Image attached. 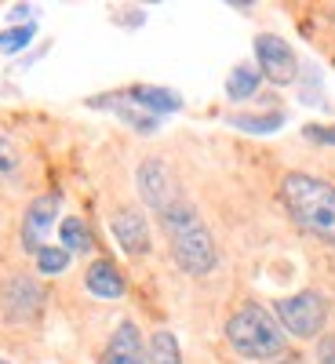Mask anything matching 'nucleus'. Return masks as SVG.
<instances>
[{
	"mask_svg": "<svg viewBox=\"0 0 335 364\" xmlns=\"http://www.w3.org/2000/svg\"><path fill=\"white\" fill-rule=\"evenodd\" d=\"M317 360L321 364H335V336H324L317 343Z\"/></svg>",
	"mask_w": 335,
	"mask_h": 364,
	"instance_id": "412c9836",
	"label": "nucleus"
},
{
	"mask_svg": "<svg viewBox=\"0 0 335 364\" xmlns=\"http://www.w3.org/2000/svg\"><path fill=\"white\" fill-rule=\"evenodd\" d=\"M29 41H33V26H15V29H4L0 33V51L4 55H15V51H22V48H29Z\"/></svg>",
	"mask_w": 335,
	"mask_h": 364,
	"instance_id": "6ab92c4d",
	"label": "nucleus"
},
{
	"mask_svg": "<svg viewBox=\"0 0 335 364\" xmlns=\"http://www.w3.org/2000/svg\"><path fill=\"white\" fill-rule=\"evenodd\" d=\"M273 317L285 328V336L317 339L328 324V302L321 291H295L273 302Z\"/></svg>",
	"mask_w": 335,
	"mask_h": 364,
	"instance_id": "20e7f679",
	"label": "nucleus"
},
{
	"mask_svg": "<svg viewBox=\"0 0 335 364\" xmlns=\"http://www.w3.org/2000/svg\"><path fill=\"white\" fill-rule=\"evenodd\" d=\"M110 230H113V237H117V245H120L124 255H146L149 248H154V245H149V223H146L142 211H135V208L113 211Z\"/></svg>",
	"mask_w": 335,
	"mask_h": 364,
	"instance_id": "6e6552de",
	"label": "nucleus"
},
{
	"mask_svg": "<svg viewBox=\"0 0 335 364\" xmlns=\"http://www.w3.org/2000/svg\"><path fill=\"white\" fill-rule=\"evenodd\" d=\"M161 226H164V237H168V248H171V259L179 262L182 273L190 277H208L219 262V248H216V237L204 226V219L197 215V208L179 200L171 204L164 215H161Z\"/></svg>",
	"mask_w": 335,
	"mask_h": 364,
	"instance_id": "f03ea898",
	"label": "nucleus"
},
{
	"mask_svg": "<svg viewBox=\"0 0 335 364\" xmlns=\"http://www.w3.org/2000/svg\"><path fill=\"white\" fill-rule=\"evenodd\" d=\"M128 99L135 106H142L146 113H171V109L182 106V99L175 95V91H168V87H142V84L128 91Z\"/></svg>",
	"mask_w": 335,
	"mask_h": 364,
	"instance_id": "f8f14e48",
	"label": "nucleus"
},
{
	"mask_svg": "<svg viewBox=\"0 0 335 364\" xmlns=\"http://www.w3.org/2000/svg\"><path fill=\"white\" fill-rule=\"evenodd\" d=\"M255 63H259V77H266L270 84H292L299 77V58L292 44L273 33L255 37Z\"/></svg>",
	"mask_w": 335,
	"mask_h": 364,
	"instance_id": "423d86ee",
	"label": "nucleus"
},
{
	"mask_svg": "<svg viewBox=\"0 0 335 364\" xmlns=\"http://www.w3.org/2000/svg\"><path fill=\"white\" fill-rule=\"evenodd\" d=\"M41 302H44V291H41L37 281H29V277H15L4 288V310L15 321H29V317L41 310Z\"/></svg>",
	"mask_w": 335,
	"mask_h": 364,
	"instance_id": "9d476101",
	"label": "nucleus"
},
{
	"mask_svg": "<svg viewBox=\"0 0 335 364\" xmlns=\"http://www.w3.org/2000/svg\"><path fill=\"white\" fill-rule=\"evenodd\" d=\"M124 99H128V95H124ZM99 106H113V109L120 113V120H128V124H132L139 135L157 132V117H154V113H146V109H135L132 99H128V102H102V99H99Z\"/></svg>",
	"mask_w": 335,
	"mask_h": 364,
	"instance_id": "2eb2a0df",
	"label": "nucleus"
},
{
	"mask_svg": "<svg viewBox=\"0 0 335 364\" xmlns=\"http://www.w3.org/2000/svg\"><path fill=\"white\" fill-rule=\"evenodd\" d=\"M255 87H259V70L237 66V70L230 73V80H226V95H230L233 102H245V99L255 95Z\"/></svg>",
	"mask_w": 335,
	"mask_h": 364,
	"instance_id": "4468645a",
	"label": "nucleus"
},
{
	"mask_svg": "<svg viewBox=\"0 0 335 364\" xmlns=\"http://www.w3.org/2000/svg\"><path fill=\"white\" fill-rule=\"evenodd\" d=\"M33 259H37V273H44V277H55V273H63L70 266V252L58 245H44Z\"/></svg>",
	"mask_w": 335,
	"mask_h": 364,
	"instance_id": "f3484780",
	"label": "nucleus"
},
{
	"mask_svg": "<svg viewBox=\"0 0 335 364\" xmlns=\"http://www.w3.org/2000/svg\"><path fill=\"white\" fill-rule=\"evenodd\" d=\"M135 186H139V197L149 211H157V215H164V211L171 204H179V186H175V178L168 171L164 161H142L139 171H135Z\"/></svg>",
	"mask_w": 335,
	"mask_h": 364,
	"instance_id": "39448f33",
	"label": "nucleus"
},
{
	"mask_svg": "<svg viewBox=\"0 0 335 364\" xmlns=\"http://www.w3.org/2000/svg\"><path fill=\"white\" fill-rule=\"evenodd\" d=\"M84 284H87V291L91 295H99V299H120L124 295V277H120V269L110 262V259H95L87 266V273H84Z\"/></svg>",
	"mask_w": 335,
	"mask_h": 364,
	"instance_id": "9b49d317",
	"label": "nucleus"
},
{
	"mask_svg": "<svg viewBox=\"0 0 335 364\" xmlns=\"http://www.w3.org/2000/svg\"><path fill=\"white\" fill-rule=\"evenodd\" d=\"M58 208H63V197L58 193H44L37 200H29L26 208V215H22V248L26 252H41L48 245V233L58 219Z\"/></svg>",
	"mask_w": 335,
	"mask_h": 364,
	"instance_id": "0eeeda50",
	"label": "nucleus"
},
{
	"mask_svg": "<svg viewBox=\"0 0 335 364\" xmlns=\"http://www.w3.org/2000/svg\"><path fill=\"white\" fill-rule=\"evenodd\" d=\"M99 364H146V346H142V331L135 321H120L110 343L99 353Z\"/></svg>",
	"mask_w": 335,
	"mask_h": 364,
	"instance_id": "1a4fd4ad",
	"label": "nucleus"
},
{
	"mask_svg": "<svg viewBox=\"0 0 335 364\" xmlns=\"http://www.w3.org/2000/svg\"><path fill=\"white\" fill-rule=\"evenodd\" d=\"M226 343L233 346L237 357L262 360V364L288 353L285 328L277 324V317H273L266 306H259V302H245L237 314H230V321H226Z\"/></svg>",
	"mask_w": 335,
	"mask_h": 364,
	"instance_id": "7ed1b4c3",
	"label": "nucleus"
},
{
	"mask_svg": "<svg viewBox=\"0 0 335 364\" xmlns=\"http://www.w3.org/2000/svg\"><path fill=\"white\" fill-rule=\"evenodd\" d=\"M18 168H22V154L15 149L11 139L0 135V186H4V182H11V178L18 175Z\"/></svg>",
	"mask_w": 335,
	"mask_h": 364,
	"instance_id": "a211bd4d",
	"label": "nucleus"
},
{
	"mask_svg": "<svg viewBox=\"0 0 335 364\" xmlns=\"http://www.w3.org/2000/svg\"><path fill=\"white\" fill-rule=\"evenodd\" d=\"M58 237H63V248L73 255V252H91V230L77 219V215H70V219H63V226H58Z\"/></svg>",
	"mask_w": 335,
	"mask_h": 364,
	"instance_id": "dca6fc26",
	"label": "nucleus"
},
{
	"mask_svg": "<svg viewBox=\"0 0 335 364\" xmlns=\"http://www.w3.org/2000/svg\"><path fill=\"white\" fill-rule=\"evenodd\" d=\"M281 204L299 230L335 248V186L307 171H288L281 178Z\"/></svg>",
	"mask_w": 335,
	"mask_h": 364,
	"instance_id": "f257e3e1",
	"label": "nucleus"
},
{
	"mask_svg": "<svg viewBox=\"0 0 335 364\" xmlns=\"http://www.w3.org/2000/svg\"><path fill=\"white\" fill-rule=\"evenodd\" d=\"M0 364H11V360H4V357H0Z\"/></svg>",
	"mask_w": 335,
	"mask_h": 364,
	"instance_id": "5701e85b",
	"label": "nucleus"
},
{
	"mask_svg": "<svg viewBox=\"0 0 335 364\" xmlns=\"http://www.w3.org/2000/svg\"><path fill=\"white\" fill-rule=\"evenodd\" d=\"M29 15V8L26 4H18V8H11V18H26Z\"/></svg>",
	"mask_w": 335,
	"mask_h": 364,
	"instance_id": "4be33fe9",
	"label": "nucleus"
},
{
	"mask_svg": "<svg viewBox=\"0 0 335 364\" xmlns=\"http://www.w3.org/2000/svg\"><path fill=\"white\" fill-rule=\"evenodd\" d=\"M233 124L245 128V132H277V128L285 124V117H281V113H266V117H233Z\"/></svg>",
	"mask_w": 335,
	"mask_h": 364,
	"instance_id": "aec40b11",
	"label": "nucleus"
},
{
	"mask_svg": "<svg viewBox=\"0 0 335 364\" xmlns=\"http://www.w3.org/2000/svg\"><path fill=\"white\" fill-rule=\"evenodd\" d=\"M146 364H182V346L171 331H154L146 346Z\"/></svg>",
	"mask_w": 335,
	"mask_h": 364,
	"instance_id": "ddd939ff",
	"label": "nucleus"
}]
</instances>
